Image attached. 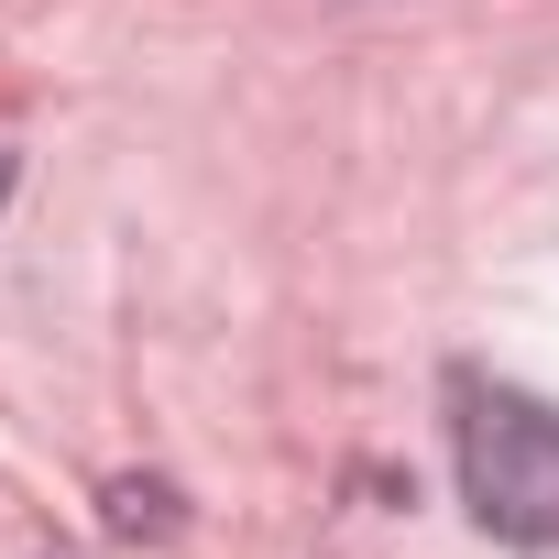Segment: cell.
<instances>
[{"mask_svg":"<svg viewBox=\"0 0 559 559\" xmlns=\"http://www.w3.org/2000/svg\"><path fill=\"white\" fill-rule=\"evenodd\" d=\"M0 198H12V154H0Z\"/></svg>","mask_w":559,"mask_h":559,"instance_id":"obj_3","label":"cell"},{"mask_svg":"<svg viewBox=\"0 0 559 559\" xmlns=\"http://www.w3.org/2000/svg\"><path fill=\"white\" fill-rule=\"evenodd\" d=\"M450 461L461 504L504 548H559V406L493 373H450Z\"/></svg>","mask_w":559,"mask_h":559,"instance_id":"obj_1","label":"cell"},{"mask_svg":"<svg viewBox=\"0 0 559 559\" xmlns=\"http://www.w3.org/2000/svg\"><path fill=\"white\" fill-rule=\"evenodd\" d=\"M110 526L121 537H165L176 526V483H110Z\"/></svg>","mask_w":559,"mask_h":559,"instance_id":"obj_2","label":"cell"}]
</instances>
